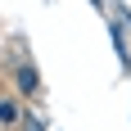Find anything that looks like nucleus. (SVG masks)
Returning a JSON list of instances; mask_svg holds the SVG:
<instances>
[{
    "mask_svg": "<svg viewBox=\"0 0 131 131\" xmlns=\"http://www.w3.org/2000/svg\"><path fill=\"white\" fill-rule=\"evenodd\" d=\"M0 122H5V127H9V122H18V108H14L9 100H0Z\"/></svg>",
    "mask_w": 131,
    "mask_h": 131,
    "instance_id": "obj_2",
    "label": "nucleus"
},
{
    "mask_svg": "<svg viewBox=\"0 0 131 131\" xmlns=\"http://www.w3.org/2000/svg\"><path fill=\"white\" fill-rule=\"evenodd\" d=\"M23 131H41V122L32 118V113H27V118H23Z\"/></svg>",
    "mask_w": 131,
    "mask_h": 131,
    "instance_id": "obj_3",
    "label": "nucleus"
},
{
    "mask_svg": "<svg viewBox=\"0 0 131 131\" xmlns=\"http://www.w3.org/2000/svg\"><path fill=\"white\" fill-rule=\"evenodd\" d=\"M14 81H18V95H32V91L41 86V77H36V68H32V63L18 68V77H14Z\"/></svg>",
    "mask_w": 131,
    "mask_h": 131,
    "instance_id": "obj_1",
    "label": "nucleus"
}]
</instances>
